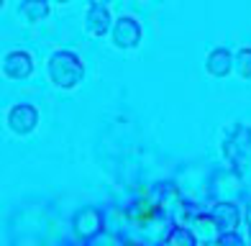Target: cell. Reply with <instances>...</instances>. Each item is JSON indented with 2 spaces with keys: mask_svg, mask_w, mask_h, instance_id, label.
Instances as JSON below:
<instances>
[{
  "mask_svg": "<svg viewBox=\"0 0 251 246\" xmlns=\"http://www.w3.org/2000/svg\"><path fill=\"white\" fill-rule=\"evenodd\" d=\"M31 70H33V62H31V54L26 51H13L3 62V72L13 77V80H24V77L31 74Z\"/></svg>",
  "mask_w": 251,
  "mask_h": 246,
  "instance_id": "obj_5",
  "label": "cell"
},
{
  "mask_svg": "<svg viewBox=\"0 0 251 246\" xmlns=\"http://www.w3.org/2000/svg\"><path fill=\"white\" fill-rule=\"evenodd\" d=\"M126 246H141V244H126Z\"/></svg>",
  "mask_w": 251,
  "mask_h": 246,
  "instance_id": "obj_14",
  "label": "cell"
},
{
  "mask_svg": "<svg viewBox=\"0 0 251 246\" xmlns=\"http://www.w3.org/2000/svg\"><path fill=\"white\" fill-rule=\"evenodd\" d=\"M100 226H102L100 213H98V210H93V208H87V210H82V213L75 216V231H77L79 239L95 236V233L100 231Z\"/></svg>",
  "mask_w": 251,
  "mask_h": 246,
  "instance_id": "obj_6",
  "label": "cell"
},
{
  "mask_svg": "<svg viewBox=\"0 0 251 246\" xmlns=\"http://www.w3.org/2000/svg\"><path fill=\"white\" fill-rule=\"evenodd\" d=\"M0 8H3V3H0Z\"/></svg>",
  "mask_w": 251,
  "mask_h": 246,
  "instance_id": "obj_15",
  "label": "cell"
},
{
  "mask_svg": "<svg viewBox=\"0 0 251 246\" xmlns=\"http://www.w3.org/2000/svg\"><path fill=\"white\" fill-rule=\"evenodd\" d=\"M47 10H49V8L41 5V3H26L24 8H21V18L28 21V24H36L41 16H47Z\"/></svg>",
  "mask_w": 251,
  "mask_h": 246,
  "instance_id": "obj_10",
  "label": "cell"
},
{
  "mask_svg": "<svg viewBox=\"0 0 251 246\" xmlns=\"http://www.w3.org/2000/svg\"><path fill=\"white\" fill-rule=\"evenodd\" d=\"M236 70L241 77H251V49H241L238 51V57H236Z\"/></svg>",
  "mask_w": 251,
  "mask_h": 246,
  "instance_id": "obj_12",
  "label": "cell"
},
{
  "mask_svg": "<svg viewBox=\"0 0 251 246\" xmlns=\"http://www.w3.org/2000/svg\"><path fill=\"white\" fill-rule=\"evenodd\" d=\"M195 228H198V236H202L205 241H213V239H218V226L213 223L210 216H198L195 218Z\"/></svg>",
  "mask_w": 251,
  "mask_h": 246,
  "instance_id": "obj_9",
  "label": "cell"
},
{
  "mask_svg": "<svg viewBox=\"0 0 251 246\" xmlns=\"http://www.w3.org/2000/svg\"><path fill=\"white\" fill-rule=\"evenodd\" d=\"M164 246H195V239H192V233H187L185 228H175L167 236Z\"/></svg>",
  "mask_w": 251,
  "mask_h": 246,
  "instance_id": "obj_11",
  "label": "cell"
},
{
  "mask_svg": "<svg viewBox=\"0 0 251 246\" xmlns=\"http://www.w3.org/2000/svg\"><path fill=\"white\" fill-rule=\"evenodd\" d=\"M213 223L218 226V231H223V233H233V228L238 226V208L236 205H231V203H221V205H215V210H213Z\"/></svg>",
  "mask_w": 251,
  "mask_h": 246,
  "instance_id": "obj_7",
  "label": "cell"
},
{
  "mask_svg": "<svg viewBox=\"0 0 251 246\" xmlns=\"http://www.w3.org/2000/svg\"><path fill=\"white\" fill-rule=\"evenodd\" d=\"M218 246H244V241L236 233H223V236H218Z\"/></svg>",
  "mask_w": 251,
  "mask_h": 246,
  "instance_id": "obj_13",
  "label": "cell"
},
{
  "mask_svg": "<svg viewBox=\"0 0 251 246\" xmlns=\"http://www.w3.org/2000/svg\"><path fill=\"white\" fill-rule=\"evenodd\" d=\"M113 39H116V47L133 49V47H139V41H141V28L133 18H121V21H116V26H113Z\"/></svg>",
  "mask_w": 251,
  "mask_h": 246,
  "instance_id": "obj_3",
  "label": "cell"
},
{
  "mask_svg": "<svg viewBox=\"0 0 251 246\" xmlns=\"http://www.w3.org/2000/svg\"><path fill=\"white\" fill-rule=\"evenodd\" d=\"M82 64L75 54L70 51H56L49 59V77L56 87H64V90H72L82 80Z\"/></svg>",
  "mask_w": 251,
  "mask_h": 246,
  "instance_id": "obj_1",
  "label": "cell"
},
{
  "mask_svg": "<svg viewBox=\"0 0 251 246\" xmlns=\"http://www.w3.org/2000/svg\"><path fill=\"white\" fill-rule=\"evenodd\" d=\"M36 121H39V116H36V110H33L31 105H13L10 108V113H8V126H10V131L13 133H31L33 128H36Z\"/></svg>",
  "mask_w": 251,
  "mask_h": 246,
  "instance_id": "obj_2",
  "label": "cell"
},
{
  "mask_svg": "<svg viewBox=\"0 0 251 246\" xmlns=\"http://www.w3.org/2000/svg\"><path fill=\"white\" fill-rule=\"evenodd\" d=\"M85 28H87V33H93V36H102V33L110 28V13L102 3H93L87 8Z\"/></svg>",
  "mask_w": 251,
  "mask_h": 246,
  "instance_id": "obj_4",
  "label": "cell"
},
{
  "mask_svg": "<svg viewBox=\"0 0 251 246\" xmlns=\"http://www.w3.org/2000/svg\"><path fill=\"white\" fill-rule=\"evenodd\" d=\"M231 64H233L231 54H228L226 49H215L208 57V72L215 74V77H226L228 72H231Z\"/></svg>",
  "mask_w": 251,
  "mask_h": 246,
  "instance_id": "obj_8",
  "label": "cell"
}]
</instances>
